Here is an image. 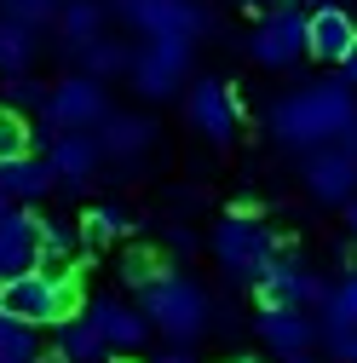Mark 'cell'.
Returning a JSON list of instances; mask_svg holds the SVG:
<instances>
[{"mask_svg": "<svg viewBox=\"0 0 357 363\" xmlns=\"http://www.w3.org/2000/svg\"><path fill=\"white\" fill-rule=\"evenodd\" d=\"M357 121V99L346 81H311L300 93H283L271 104V133L288 150H317Z\"/></svg>", "mask_w": 357, "mask_h": 363, "instance_id": "1", "label": "cell"}, {"mask_svg": "<svg viewBox=\"0 0 357 363\" xmlns=\"http://www.w3.org/2000/svg\"><path fill=\"white\" fill-rule=\"evenodd\" d=\"M0 311L29 323V329L58 323V317L81 311V277L64 265H29L18 277H0Z\"/></svg>", "mask_w": 357, "mask_h": 363, "instance_id": "2", "label": "cell"}, {"mask_svg": "<svg viewBox=\"0 0 357 363\" xmlns=\"http://www.w3.org/2000/svg\"><path fill=\"white\" fill-rule=\"evenodd\" d=\"M139 311H144V323L173 335V340H191L208 329V289L191 283V277H178V271H162V277H150L139 289Z\"/></svg>", "mask_w": 357, "mask_h": 363, "instance_id": "3", "label": "cell"}, {"mask_svg": "<svg viewBox=\"0 0 357 363\" xmlns=\"http://www.w3.org/2000/svg\"><path fill=\"white\" fill-rule=\"evenodd\" d=\"M277 254H283V242L248 213H231V219L213 225V259L225 265V277H237V283H254Z\"/></svg>", "mask_w": 357, "mask_h": 363, "instance_id": "4", "label": "cell"}, {"mask_svg": "<svg viewBox=\"0 0 357 363\" xmlns=\"http://www.w3.org/2000/svg\"><path fill=\"white\" fill-rule=\"evenodd\" d=\"M110 110L104 99V81L98 75H64L47 99H40V139H52V133H86V127H98V116Z\"/></svg>", "mask_w": 357, "mask_h": 363, "instance_id": "5", "label": "cell"}, {"mask_svg": "<svg viewBox=\"0 0 357 363\" xmlns=\"http://www.w3.org/2000/svg\"><path fill=\"white\" fill-rule=\"evenodd\" d=\"M132 86H139L144 99H173L178 93V81H185L191 69V40H178V35H144V47L132 52Z\"/></svg>", "mask_w": 357, "mask_h": 363, "instance_id": "6", "label": "cell"}, {"mask_svg": "<svg viewBox=\"0 0 357 363\" xmlns=\"http://www.w3.org/2000/svg\"><path fill=\"white\" fill-rule=\"evenodd\" d=\"M110 12L121 23H132L139 35H178V40H196L208 29V12L196 0H110Z\"/></svg>", "mask_w": 357, "mask_h": 363, "instance_id": "7", "label": "cell"}, {"mask_svg": "<svg viewBox=\"0 0 357 363\" xmlns=\"http://www.w3.org/2000/svg\"><path fill=\"white\" fill-rule=\"evenodd\" d=\"M248 52H254V64H265V69H283V64H294V58L305 52V12L294 6V0H277V6L254 23Z\"/></svg>", "mask_w": 357, "mask_h": 363, "instance_id": "8", "label": "cell"}, {"mask_svg": "<svg viewBox=\"0 0 357 363\" xmlns=\"http://www.w3.org/2000/svg\"><path fill=\"white\" fill-rule=\"evenodd\" d=\"M185 110H191V127L202 133V139H213V145H231V133H237V121H242V104H237V93H231V81H219V75H202V81L191 86Z\"/></svg>", "mask_w": 357, "mask_h": 363, "instance_id": "9", "label": "cell"}, {"mask_svg": "<svg viewBox=\"0 0 357 363\" xmlns=\"http://www.w3.org/2000/svg\"><path fill=\"white\" fill-rule=\"evenodd\" d=\"M305 191L317 196V202H346L357 196V156L346 145H317V150H305Z\"/></svg>", "mask_w": 357, "mask_h": 363, "instance_id": "10", "label": "cell"}, {"mask_svg": "<svg viewBox=\"0 0 357 363\" xmlns=\"http://www.w3.org/2000/svg\"><path fill=\"white\" fill-rule=\"evenodd\" d=\"M29 265H40V213L29 202H12L0 213V277H18Z\"/></svg>", "mask_w": 357, "mask_h": 363, "instance_id": "11", "label": "cell"}, {"mask_svg": "<svg viewBox=\"0 0 357 363\" xmlns=\"http://www.w3.org/2000/svg\"><path fill=\"white\" fill-rule=\"evenodd\" d=\"M357 47V18L340 6H311L305 12V52L317 58V64H340L346 52Z\"/></svg>", "mask_w": 357, "mask_h": 363, "instance_id": "12", "label": "cell"}, {"mask_svg": "<svg viewBox=\"0 0 357 363\" xmlns=\"http://www.w3.org/2000/svg\"><path fill=\"white\" fill-rule=\"evenodd\" d=\"M254 300H259V311H265V306H317V300H323V283L277 254V259L254 277Z\"/></svg>", "mask_w": 357, "mask_h": 363, "instance_id": "13", "label": "cell"}, {"mask_svg": "<svg viewBox=\"0 0 357 363\" xmlns=\"http://www.w3.org/2000/svg\"><path fill=\"white\" fill-rule=\"evenodd\" d=\"M86 323L104 335L110 352H132V346H144V335H150L144 311H139V306H127V300H115V294H98L93 306H86Z\"/></svg>", "mask_w": 357, "mask_h": 363, "instance_id": "14", "label": "cell"}, {"mask_svg": "<svg viewBox=\"0 0 357 363\" xmlns=\"http://www.w3.org/2000/svg\"><path fill=\"white\" fill-rule=\"evenodd\" d=\"M259 340L271 346L277 357H288V352H311V340H317V323L305 317V306H265V311H259Z\"/></svg>", "mask_w": 357, "mask_h": 363, "instance_id": "15", "label": "cell"}, {"mask_svg": "<svg viewBox=\"0 0 357 363\" xmlns=\"http://www.w3.org/2000/svg\"><path fill=\"white\" fill-rule=\"evenodd\" d=\"M47 162H52V179L64 191H86V179L98 167V139H86V133H52Z\"/></svg>", "mask_w": 357, "mask_h": 363, "instance_id": "16", "label": "cell"}, {"mask_svg": "<svg viewBox=\"0 0 357 363\" xmlns=\"http://www.w3.org/2000/svg\"><path fill=\"white\" fill-rule=\"evenodd\" d=\"M0 191H6L12 202H40V196H52L58 191V179H52V162L47 156H12V162H0Z\"/></svg>", "mask_w": 357, "mask_h": 363, "instance_id": "17", "label": "cell"}, {"mask_svg": "<svg viewBox=\"0 0 357 363\" xmlns=\"http://www.w3.org/2000/svg\"><path fill=\"white\" fill-rule=\"evenodd\" d=\"M156 127L144 116H121V110H104L98 116V156H139L150 150Z\"/></svg>", "mask_w": 357, "mask_h": 363, "instance_id": "18", "label": "cell"}, {"mask_svg": "<svg viewBox=\"0 0 357 363\" xmlns=\"http://www.w3.org/2000/svg\"><path fill=\"white\" fill-rule=\"evenodd\" d=\"M52 18H58L64 52H81V47H93V40L104 35V6H98V0H64Z\"/></svg>", "mask_w": 357, "mask_h": 363, "instance_id": "19", "label": "cell"}, {"mask_svg": "<svg viewBox=\"0 0 357 363\" xmlns=\"http://www.w3.org/2000/svg\"><path fill=\"white\" fill-rule=\"evenodd\" d=\"M58 363H104L110 357V346H104V335L86 323V317H58V352H52Z\"/></svg>", "mask_w": 357, "mask_h": 363, "instance_id": "20", "label": "cell"}, {"mask_svg": "<svg viewBox=\"0 0 357 363\" xmlns=\"http://www.w3.org/2000/svg\"><path fill=\"white\" fill-rule=\"evenodd\" d=\"M35 52H40L35 23H23V18H0V75L29 69V64H35Z\"/></svg>", "mask_w": 357, "mask_h": 363, "instance_id": "21", "label": "cell"}, {"mask_svg": "<svg viewBox=\"0 0 357 363\" xmlns=\"http://www.w3.org/2000/svg\"><path fill=\"white\" fill-rule=\"evenodd\" d=\"M323 329H357V271H346L340 283L323 289Z\"/></svg>", "mask_w": 357, "mask_h": 363, "instance_id": "22", "label": "cell"}, {"mask_svg": "<svg viewBox=\"0 0 357 363\" xmlns=\"http://www.w3.org/2000/svg\"><path fill=\"white\" fill-rule=\"evenodd\" d=\"M81 64H86V75H98V81H104V75H121V69L132 64V52L121 47V40H110V35H98L93 47H81Z\"/></svg>", "mask_w": 357, "mask_h": 363, "instance_id": "23", "label": "cell"}, {"mask_svg": "<svg viewBox=\"0 0 357 363\" xmlns=\"http://www.w3.org/2000/svg\"><path fill=\"white\" fill-rule=\"evenodd\" d=\"M81 248V231L64 219H40V265H64Z\"/></svg>", "mask_w": 357, "mask_h": 363, "instance_id": "24", "label": "cell"}, {"mask_svg": "<svg viewBox=\"0 0 357 363\" xmlns=\"http://www.w3.org/2000/svg\"><path fill=\"white\" fill-rule=\"evenodd\" d=\"M35 357H40L35 352V329L0 311V363H35Z\"/></svg>", "mask_w": 357, "mask_h": 363, "instance_id": "25", "label": "cell"}, {"mask_svg": "<svg viewBox=\"0 0 357 363\" xmlns=\"http://www.w3.org/2000/svg\"><path fill=\"white\" fill-rule=\"evenodd\" d=\"M29 139H35L29 116H23V110H12V104H0V162L23 156V150H29Z\"/></svg>", "mask_w": 357, "mask_h": 363, "instance_id": "26", "label": "cell"}, {"mask_svg": "<svg viewBox=\"0 0 357 363\" xmlns=\"http://www.w3.org/2000/svg\"><path fill=\"white\" fill-rule=\"evenodd\" d=\"M127 225H132V219H127V208L104 202V208H93V213H86V225H81V237H86V242L98 248V242H115V237L127 231Z\"/></svg>", "mask_w": 357, "mask_h": 363, "instance_id": "27", "label": "cell"}, {"mask_svg": "<svg viewBox=\"0 0 357 363\" xmlns=\"http://www.w3.org/2000/svg\"><path fill=\"white\" fill-rule=\"evenodd\" d=\"M40 99H47V86L29 81V69L6 75V104H12V110H40Z\"/></svg>", "mask_w": 357, "mask_h": 363, "instance_id": "28", "label": "cell"}, {"mask_svg": "<svg viewBox=\"0 0 357 363\" xmlns=\"http://www.w3.org/2000/svg\"><path fill=\"white\" fill-rule=\"evenodd\" d=\"M162 271H167V265H162L156 254H144V248H139V254H127V259H121V277H127L132 289H144L150 277H162Z\"/></svg>", "mask_w": 357, "mask_h": 363, "instance_id": "29", "label": "cell"}, {"mask_svg": "<svg viewBox=\"0 0 357 363\" xmlns=\"http://www.w3.org/2000/svg\"><path fill=\"white\" fill-rule=\"evenodd\" d=\"M6 6V18H23V23H40V18H52L64 0H0Z\"/></svg>", "mask_w": 357, "mask_h": 363, "instance_id": "30", "label": "cell"}, {"mask_svg": "<svg viewBox=\"0 0 357 363\" xmlns=\"http://www.w3.org/2000/svg\"><path fill=\"white\" fill-rule=\"evenodd\" d=\"M329 346L340 363H357V329H329Z\"/></svg>", "mask_w": 357, "mask_h": 363, "instance_id": "31", "label": "cell"}, {"mask_svg": "<svg viewBox=\"0 0 357 363\" xmlns=\"http://www.w3.org/2000/svg\"><path fill=\"white\" fill-rule=\"evenodd\" d=\"M340 81H346V86H357V47L340 58Z\"/></svg>", "mask_w": 357, "mask_h": 363, "instance_id": "32", "label": "cell"}, {"mask_svg": "<svg viewBox=\"0 0 357 363\" xmlns=\"http://www.w3.org/2000/svg\"><path fill=\"white\" fill-rule=\"evenodd\" d=\"M340 208H346V231H351V237H357V196H346V202H340Z\"/></svg>", "mask_w": 357, "mask_h": 363, "instance_id": "33", "label": "cell"}, {"mask_svg": "<svg viewBox=\"0 0 357 363\" xmlns=\"http://www.w3.org/2000/svg\"><path fill=\"white\" fill-rule=\"evenodd\" d=\"M156 363H196V357H191V352H162Z\"/></svg>", "mask_w": 357, "mask_h": 363, "instance_id": "34", "label": "cell"}, {"mask_svg": "<svg viewBox=\"0 0 357 363\" xmlns=\"http://www.w3.org/2000/svg\"><path fill=\"white\" fill-rule=\"evenodd\" d=\"M237 6H277V0H237Z\"/></svg>", "mask_w": 357, "mask_h": 363, "instance_id": "35", "label": "cell"}, {"mask_svg": "<svg viewBox=\"0 0 357 363\" xmlns=\"http://www.w3.org/2000/svg\"><path fill=\"white\" fill-rule=\"evenodd\" d=\"M283 363H311V357H305V352H288V357H283Z\"/></svg>", "mask_w": 357, "mask_h": 363, "instance_id": "36", "label": "cell"}, {"mask_svg": "<svg viewBox=\"0 0 357 363\" xmlns=\"http://www.w3.org/2000/svg\"><path fill=\"white\" fill-rule=\"evenodd\" d=\"M6 208H12V196H6V191H0V213H6Z\"/></svg>", "mask_w": 357, "mask_h": 363, "instance_id": "37", "label": "cell"}, {"mask_svg": "<svg viewBox=\"0 0 357 363\" xmlns=\"http://www.w3.org/2000/svg\"><path fill=\"white\" fill-rule=\"evenodd\" d=\"M225 363H259V357H225Z\"/></svg>", "mask_w": 357, "mask_h": 363, "instance_id": "38", "label": "cell"}]
</instances>
